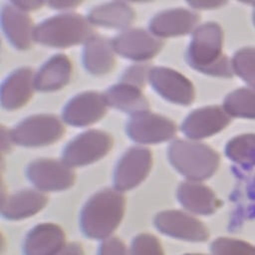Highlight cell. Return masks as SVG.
Segmentation results:
<instances>
[{"label": "cell", "mask_w": 255, "mask_h": 255, "mask_svg": "<svg viewBox=\"0 0 255 255\" xmlns=\"http://www.w3.org/2000/svg\"><path fill=\"white\" fill-rule=\"evenodd\" d=\"M65 247L62 228L53 223H42L27 234L23 251L25 255H58Z\"/></svg>", "instance_id": "ac0fdd59"}, {"label": "cell", "mask_w": 255, "mask_h": 255, "mask_svg": "<svg viewBox=\"0 0 255 255\" xmlns=\"http://www.w3.org/2000/svg\"><path fill=\"white\" fill-rule=\"evenodd\" d=\"M150 67L147 64H136L128 67L121 77L122 83H127L142 89L148 80Z\"/></svg>", "instance_id": "f546056e"}, {"label": "cell", "mask_w": 255, "mask_h": 255, "mask_svg": "<svg viewBox=\"0 0 255 255\" xmlns=\"http://www.w3.org/2000/svg\"><path fill=\"white\" fill-rule=\"evenodd\" d=\"M199 16L185 8H172L156 13L149 21L148 29L155 37H173L191 32L197 25Z\"/></svg>", "instance_id": "9a60e30c"}, {"label": "cell", "mask_w": 255, "mask_h": 255, "mask_svg": "<svg viewBox=\"0 0 255 255\" xmlns=\"http://www.w3.org/2000/svg\"><path fill=\"white\" fill-rule=\"evenodd\" d=\"M223 31L215 22L204 23L193 31L186 60L200 73L230 78L234 74L231 61L222 52Z\"/></svg>", "instance_id": "6da1fadb"}, {"label": "cell", "mask_w": 255, "mask_h": 255, "mask_svg": "<svg viewBox=\"0 0 255 255\" xmlns=\"http://www.w3.org/2000/svg\"><path fill=\"white\" fill-rule=\"evenodd\" d=\"M112 41L101 35H93L83 50V64L92 75L102 76L110 73L116 65Z\"/></svg>", "instance_id": "ffe728a7"}, {"label": "cell", "mask_w": 255, "mask_h": 255, "mask_svg": "<svg viewBox=\"0 0 255 255\" xmlns=\"http://www.w3.org/2000/svg\"><path fill=\"white\" fill-rule=\"evenodd\" d=\"M130 255H163V251L156 237L139 234L132 240Z\"/></svg>", "instance_id": "f1b7e54d"}, {"label": "cell", "mask_w": 255, "mask_h": 255, "mask_svg": "<svg viewBox=\"0 0 255 255\" xmlns=\"http://www.w3.org/2000/svg\"><path fill=\"white\" fill-rule=\"evenodd\" d=\"M72 64L63 54L52 56L35 74V89L41 92L57 91L65 87L71 80Z\"/></svg>", "instance_id": "44dd1931"}, {"label": "cell", "mask_w": 255, "mask_h": 255, "mask_svg": "<svg viewBox=\"0 0 255 255\" xmlns=\"http://www.w3.org/2000/svg\"><path fill=\"white\" fill-rule=\"evenodd\" d=\"M134 17L133 9L125 2H108L97 5L90 10L88 15L92 24L116 29L128 27Z\"/></svg>", "instance_id": "cb8c5ba5"}, {"label": "cell", "mask_w": 255, "mask_h": 255, "mask_svg": "<svg viewBox=\"0 0 255 255\" xmlns=\"http://www.w3.org/2000/svg\"><path fill=\"white\" fill-rule=\"evenodd\" d=\"M1 26L8 41L18 50L29 49L35 41V27L31 18L11 2L1 9Z\"/></svg>", "instance_id": "2e32d148"}, {"label": "cell", "mask_w": 255, "mask_h": 255, "mask_svg": "<svg viewBox=\"0 0 255 255\" xmlns=\"http://www.w3.org/2000/svg\"><path fill=\"white\" fill-rule=\"evenodd\" d=\"M185 255H204V254H185Z\"/></svg>", "instance_id": "8d00e7d4"}, {"label": "cell", "mask_w": 255, "mask_h": 255, "mask_svg": "<svg viewBox=\"0 0 255 255\" xmlns=\"http://www.w3.org/2000/svg\"><path fill=\"white\" fill-rule=\"evenodd\" d=\"M176 196L185 209L196 214L210 215L220 205L213 191L200 181L188 180L180 183Z\"/></svg>", "instance_id": "d6986e66"}, {"label": "cell", "mask_w": 255, "mask_h": 255, "mask_svg": "<svg viewBox=\"0 0 255 255\" xmlns=\"http://www.w3.org/2000/svg\"><path fill=\"white\" fill-rule=\"evenodd\" d=\"M34 79V72L29 67H22L12 72L1 85L2 107L8 111L23 107L33 95Z\"/></svg>", "instance_id": "e0dca14e"}, {"label": "cell", "mask_w": 255, "mask_h": 255, "mask_svg": "<svg viewBox=\"0 0 255 255\" xmlns=\"http://www.w3.org/2000/svg\"><path fill=\"white\" fill-rule=\"evenodd\" d=\"M80 4H81V2H78V1H51V2H48L49 6H51L53 9H58V10L75 8Z\"/></svg>", "instance_id": "e575fe53"}, {"label": "cell", "mask_w": 255, "mask_h": 255, "mask_svg": "<svg viewBox=\"0 0 255 255\" xmlns=\"http://www.w3.org/2000/svg\"><path fill=\"white\" fill-rule=\"evenodd\" d=\"M187 4L190 7H193L194 9H214V8H219L220 6L224 5L225 2L223 1H190L187 2Z\"/></svg>", "instance_id": "1f68e13d"}, {"label": "cell", "mask_w": 255, "mask_h": 255, "mask_svg": "<svg viewBox=\"0 0 255 255\" xmlns=\"http://www.w3.org/2000/svg\"><path fill=\"white\" fill-rule=\"evenodd\" d=\"M114 51L120 56L133 60L146 61L153 58L162 48L159 38L140 28L127 29L112 40Z\"/></svg>", "instance_id": "8fae6325"}, {"label": "cell", "mask_w": 255, "mask_h": 255, "mask_svg": "<svg viewBox=\"0 0 255 255\" xmlns=\"http://www.w3.org/2000/svg\"><path fill=\"white\" fill-rule=\"evenodd\" d=\"M58 255H84V251L80 244L70 243L65 246Z\"/></svg>", "instance_id": "836d02e7"}, {"label": "cell", "mask_w": 255, "mask_h": 255, "mask_svg": "<svg viewBox=\"0 0 255 255\" xmlns=\"http://www.w3.org/2000/svg\"><path fill=\"white\" fill-rule=\"evenodd\" d=\"M113 146L112 136L103 130L90 129L70 140L62 151V161L69 166H83L105 156Z\"/></svg>", "instance_id": "8992f818"}, {"label": "cell", "mask_w": 255, "mask_h": 255, "mask_svg": "<svg viewBox=\"0 0 255 255\" xmlns=\"http://www.w3.org/2000/svg\"><path fill=\"white\" fill-rule=\"evenodd\" d=\"M253 21H254V24H255V9L253 11Z\"/></svg>", "instance_id": "d590c367"}, {"label": "cell", "mask_w": 255, "mask_h": 255, "mask_svg": "<svg viewBox=\"0 0 255 255\" xmlns=\"http://www.w3.org/2000/svg\"><path fill=\"white\" fill-rule=\"evenodd\" d=\"M225 153L240 165H255V134L245 133L231 138L226 144Z\"/></svg>", "instance_id": "484cf974"}, {"label": "cell", "mask_w": 255, "mask_h": 255, "mask_svg": "<svg viewBox=\"0 0 255 255\" xmlns=\"http://www.w3.org/2000/svg\"><path fill=\"white\" fill-rule=\"evenodd\" d=\"M148 82L153 90L166 101L188 106L194 100L191 82L177 71L165 67H153L149 71Z\"/></svg>", "instance_id": "9c48e42d"}, {"label": "cell", "mask_w": 255, "mask_h": 255, "mask_svg": "<svg viewBox=\"0 0 255 255\" xmlns=\"http://www.w3.org/2000/svg\"><path fill=\"white\" fill-rule=\"evenodd\" d=\"M126 131L133 141L157 143L173 137L176 132V126L165 117L144 112L131 116L127 123Z\"/></svg>", "instance_id": "30bf717a"}, {"label": "cell", "mask_w": 255, "mask_h": 255, "mask_svg": "<svg viewBox=\"0 0 255 255\" xmlns=\"http://www.w3.org/2000/svg\"><path fill=\"white\" fill-rule=\"evenodd\" d=\"M233 72L252 89H255V47L238 50L232 60Z\"/></svg>", "instance_id": "4316f807"}, {"label": "cell", "mask_w": 255, "mask_h": 255, "mask_svg": "<svg viewBox=\"0 0 255 255\" xmlns=\"http://www.w3.org/2000/svg\"><path fill=\"white\" fill-rule=\"evenodd\" d=\"M125 197L117 189L106 188L95 193L80 214L83 233L93 239H106L120 225L125 212Z\"/></svg>", "instance_id": "7a4b0ae2"}, {"label": "cell", "mask_w": 255, "mask_h": 255, "mask_svg": "<svg viewBox=\"0 0 255 255\" xmlns=\"http://www.w3.org/2000/svg\"><path fill=\"white\" fill-rule=\"evenodd\" d=\"M28 179L40 190L60 191L71 187L75 172L64 161L52 158H39L27 167Z\"/></svg>", "instance_id": "52a82bcc"}, {"label": "cell", "mask_w": 255, "mask_h": 255, "mask_svg": "<svg viewBox=\"0 0 255 255\" xmlns=\"http://www.w3.org/2000/svg\"><path fill=\"white\" fill-rule=\"evenodd\" d=\"M108 106L131 116L148 112L149 104L141 89L127 83L111 86L104 94Z\"/></svg>", "instance_id": "7402d4cb"}, {"label": "cell", "mask_w": 255, "mask_h": 255, "mask_svg": "<svg viewBox=\"0 0 255 255\" xmlns=\"http://www.w3.org/2000/svg\"><path fill=\"white\" fill-rule=\"evenodd\" d=\"M151 164L152 155L148 148L130 147L121 157L115 168V188L124 191L135 187L147 176Z\"/></svg>", "instance_id": "ba28073f"}, {"label": "cell", "mask_w": 255, "mask_h": 255, "mask_svg": "<svg viewBox=\"0 0 255 255\" xmlns=\"http://www.w3.org/2000/svg\"><path fill=\"white\" fill-rule=\"evenodd\" d=\"M65 132L61 121L54 115L41 114L26 118L11 131L12 142L22 146H43L60 139Z\"/></svg>", "instance_id": "5b68a950"}, {"label": "cell", "mask_w": 255, "mask_h": 255, "mask_svg": "<svg viewBox=\"0 0 255 255\" xmlns=\"http://www.w3.org/2000/svg\"><path fill=\"white\" fill-rule=\"evenodd\" d=\"M167 154L173 167L192 181L209 178L219 165L218 153L201 142L176 139L168 146Z\"/></svg>", "instance_id": "3957f363"}, {"label": "cell", "mask_w": 255, "mask_h": 255, "mask_svg": "<svg viewBox=\"0 0 255 255\" xmlns=\"http://www.w3.org/2000/svg\"><path fill=\"white\" fill-rule=\"evenodd\" d=\"M223 109L230 117L255 119V89L241 88L229 93Z\"/></svg>", "instance_id": "d4e9b609"}, {"label": "cell", "mask_w": 255, "mask_h": 255, "mask_svg": "<svg viewBox=\"0 0 255 255\" xmlns=\"http://www.w3.org/2000/svg\"><path fill=\"white\" fill-rule=\"evenodd\" d=\"M212 255H255V246L244 240L220 237L211 244Z\"/></svg>", "instance_id": "83f0119b"}, {"label": "cell", "mask_w": 255, "mask_h": 255, "mask_svg": "<svg viewBox=\"0 0 255 255\" xmlns=\"http://www.w3.org/2000/svg\"><path fill=\"white\" fill-rule=\"evenodd\" d=\"M94 29L89 19L76 13H65L45 19L35 27L34 40L45 46L67 48L86 42Z\"/></svg>", "instance_id": "277c9868"}, {"label": "cell", "mask_w": 255, "mask_h": 255, "mask_svg": "<svg viewBox=\"0 0 255 255\" xmlns=\"http://www.w3.org/2000/svg\"><path fill=\"white\" fill-rule=\"evenodd\" d=\"M11 3L25 12L37 10L44 5L43 1H11Z\"/></svg>", "instance_id": "d6a6232c"}, {"label": "cell", "mask_w": 255, "mask_h": 255, "mask_svg": "<svg viewBox=\"0 0 255 255\" xmlns=\"http://www.w3.org/2000/svg\"><path fill=\"white\" fill-rule=\"evenodd\" d=\"M154 225L161 233L186 241L202 242L209 237L208 229L201 221L179 210L157 213Z\"/></svg>", "instance_id": "4fadbf2b"}, {"label": "cell", "mask_w": 255, "mask_h": 255, "mask_svg": "<svg viewBox=\"0 0 255 255\" xmlns=\"http://www.w3.org/2000/svg\"><path fill=\"white\" fill-rule=\"evenodd\" d=\"M47 203V197L34 189L20 190L10 195L2 203L1 214L9 220L30 217L39 212Z\"/></svg>", "instance_id": "603a6c76"}, {"label": "cell", "mask_w": 255, "mask_h": 255, "mask_svg": "<svg viewBox=\"0 0 255 255\" xmlns=\"http://www.w3.org/2000/svg\"><path fill=\"white\" fill-rule=\"evenodd\" d=\"M230 123V116L218 106H209L192 111L181 125L182 132L191 139L211 136L224 129Z\"/></svg>", "instance_id": "5bb4252c"}, {"label": "cell", "mask_w": 255, "mask_h": 255, "mask_svg": "<svg viewBox=\"0 0 255 255\" xmlns=\"http://www.w3.org/2000/svg\"><path fill=\"white\" fill-rule=\"evenodd\" d=\"M104 94L84 92L72 98L62 110V120L74 127H86L100 121L107 113Z\"/></svg>", "instance_id": "7c38bea8"}, {"label": "cell", "mask_w": 255, "mask_h": 255, "mask_svg": "<svg viewBox=\"0 0 255 255\" xmlns=\"http://www.w3.org/2000/svg\"><path fill=\"white\" fill-rule=\"evenodd\" d=\"M99 255H128V251L120 239L110 237L101 244Z\"/></svg>", "instance_id": "4dcf8cb0"}]
</instances>
